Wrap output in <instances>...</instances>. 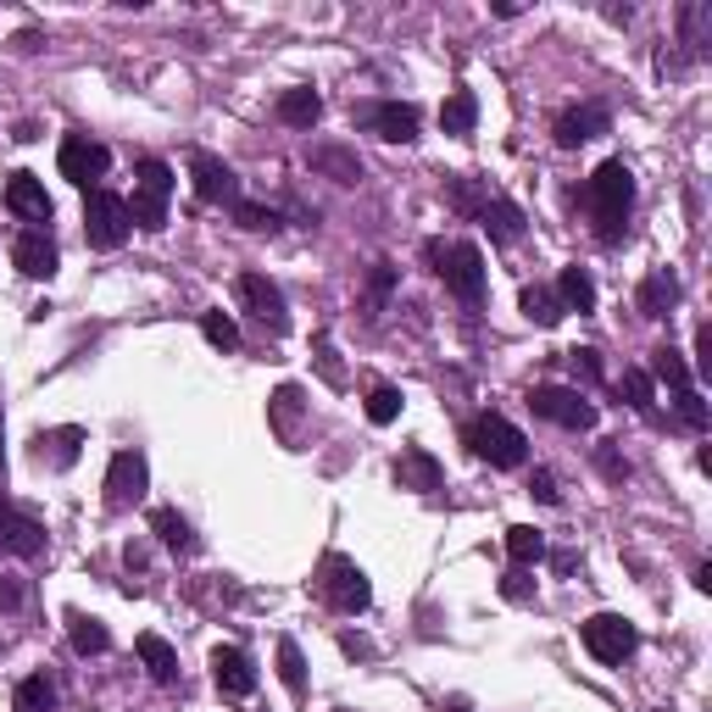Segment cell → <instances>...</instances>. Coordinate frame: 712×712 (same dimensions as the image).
<instances>
[{"mask_svg": "<svg viewBox=\"0 0 712 712\" xmlns=\"http://www.w3.org/2000/svg\"><path fill=\"white\" fill-rule=\"evenodd\" d=\"M57 167H62V179H68V184H79V190H101V179L112 173V151H106L101 140H90V134H68V140H62V151H57Z\"/></svg>", "mask_w": 712, "mask_h": 712, "instance_id": "7", "label": "cell"}, {"mask_svg": "<svg viewBox=\"0 0 712 712\" xmlns=\"http://www.w3.org/2000/svg\"><path fill=\"white\" fill-rule=\"evenodd\" d=\"M529 496H535L540 507H557V501H562V490H557V479H551L546 468H535V474H529Z\"/></svg>", "mask_w": 712, "mask_h": 712, "instance_id": "44", "label": "cell"}, {"mask_svg": "<svg viewBox=\"0 0 712 712\" xmlns=\"http://www.w3.org/2000/svg\"><path fill=\"white\" fill-rule=\"evenodd\" d=\"M573 562H579L573 551H557V557H551V568H557V573H573Z\"/></svg>", "mask_w": 712, "mask_h": 712, "instance_id": "50", "label": "cell"}, {"mask_svg": "<svg viewBox=\"0 0 712 712\" xmlns=\"http://www.w3.org/2000/svg\"><path fill=\"white\" fill-rule=\"evenodd\" d=\"M479 223L490 228L496 245H518V240H523V206H512V201H501V195L479 206Z\"/></svg>", "mask_w": 712, "mask_h": 712, "instance_id": "24", "label": "cell"}, {"mask_svg": "<svg viewBox=\"0 0 712 712\" xmlns=\"http://www.w3.org/2000/svg\"><path fill=\"white\" fill-rule=\"evenodd\" d=\"M462 446H468L479 462H490V468H523V457H529V435H523L518 424L496 418V413L474 418V424L462 429Z\"/></svg>", "mask_w": 712, "mask_h": 712, "instance_id": "3", "label": "cell"}, {"mask_svg": "<svg viewBox=\"0 0 712 712\" xmlns=\"http://www.w3.org/2000/svg\"><path fill=\"white\" fill-rule=\"evenodd\" d=\"M568 368H573V379H584V385H601V356H596L590 345L568 350Z\"/></svg>", "mask_w": 712, "mask_h": 712, "instance_id": "42", "label": "cell"}, {"mask_svg": "<svg viewBox=\"0 0 712 712\" xmlns=\"http://www.w3.org/2000/svg\"><path fill=\"white\" fill-rule=\"evenodd\" d=\"M507 557H512L518 568H535V562H546V535H540V529H529V523L507 529Z\"/></svg>", "mask_w": 712, "mask_h": 712, "instance_id": "36", "label": "cell"}, {"mask_svg": "<svg viewBox=\"0 0 712 712\" xmlns=\"http://www.w3.org/2000/svg\"><path fill=\"white\" fill-rule=\"evenodd\" d=\"M440 129H446L451 140H468V134L479 129V101H474V90L446 95V106H440Z\"/></svg>", "mask_w": 712, "mask_h": 712, "instance_id": "28", "label": "cell"}, {"mask_svg": "<svg viewBox=\"0 0 712 712\" xmlns=\"http://www.w3.org/2000/svg\"><path fill=\"white\" fill-rule=\"evenodd\" d=\"M618 390H623V401H629L640 418H657V385H651V374H645V368H623Z\"/></svg>", "mask_w": 712, "mask_h": 712, "instance_id": "34", "label": "cell"}, {"mask_svg": "<svg viewBox=\"0 0 712 712\" xmlns=\"http://www.w3.org/2000/svg\"><path fill=\"white\" fill-rule=\"evenodd\" d=\"M584 206H590V217H596V240H601V245H618L623 228H629V212H634V173H629L618 156L601 162V167L590 173V184H584Z\"/></svg>", "mask_w": 712, "mask_h": 712, "instance_id": "1", "label": "cell"}, {"mask_svg": "<svg viewBox=\"0 0 712 712\" xmlns=\"http://www.w3.org/2000/svg\"><path fill=\"white\" fill-rule=\"evenodd\" d=\"M234 295H240V306L278 339V334H289V306H284V289L273 284V278H262V273H240L234 278Z\"/></svg>", "mask_w": 712, "mask_h": 712, "instance_id": "9", "label": "cell"}, {"mask_svg": "<svg viewBox=\"0 0 712 712\" xmlns=\"http://www.w3.org/2000/svg\"><path fill=\"white\" fill-rule=\"evenodd\" d=\"M190 184H195V201L201 206H234L240 201V179L223 156L212 151H190Z\"/></svg>", "mask_w": 712, "mask_h": 712, "instance_id": "12", "label": "cell"}, {"mask_svg": "<svg viewBox=\"0 0 712 712\" xmlns=\"http://www.w3.org/2000/svg\"><path fill=\"white\" fill-rule=\"evenodd\" d=\"M350 118H356V129H368V134H379L390 145H413L418 140V106H407V101H363Z\"/></svg>", "mask_w": 712, "mask_h": 712, "instance_id": "11", "label": "cell"}, {"mask_svg": "<svg viewBox=\"0 0 712 712\" xmlns=\"http://www.w3.org/2000/svg\"><path fill=\"white\" fill-rule=\"evenodd\" d=\"M446 712H468V706H462V701H451V706H446Z\"/></svg>", "mask_w": 712, "mask_h": 712, "instance_id": "52", "label": "cell"}, {"mask_svg": "<svg viewBox=\"0 0 712 712\" xmlns=\"http://www.w3.org/2000/svg\"><path fill=\"white\" fill-rule=\"evenodd\" d=\"M7 212L18 223H29V228H45L57 217V206H51V195H45V184L34 173H12L7 179Z\"/></svg>", "mask_w": 712, "mask_h": 712, "instance_id": "14", "label": "cell"}, {"mask_svg": "<svg viewBox=\"0 0 712 712\" xmlns=\"http://www.w3.org/2000/svg\"><path fill=\"white\" fill-rule=\"evenodd\" d=\"M607 129H612V112H607L601 101H584V106H568L551 134H557L562 151H579L584 140H596V134H607Z\"/></svg>", "mask_w": 712, "mask_h": 712, "instance_id": "15", "label": "cell"}, {"mask_svg": "<svg viewBox=\"0 0 712 712\" xmlns=\"http://www.w3.org/2000/svg\"><path fill=\"white\" fill-rule=\"evenodd\" d=\"M134 651H140V662H145V673H151L156 684H179V651H173L162 634H140Z\"/></svg>", "mask_w": 712, "mask_h": 712, "instance_id": "26", "label": "cell"}, {"mask_svg": "<svg viewBox=\"0 0 712 712\" xmlns=\"http://www.w3.org/2000/svg\"><path fill=\"white\" fill-rule=\"evenodd\" d=\"M306 162L334 184H363V162H356V151H345V145H312Z\"/></svg>", "mask_w": 712, "mask_h": 712, "instance_id": "23", "label": "cell"}, {"mask_svg": "<svg viewBox=\"0 0 712 712\" xmlns=\"http://www.w3.org/2000/svg\"><path fill=\"white\" fill-rule=\"evenodd\" d=\"M557 301H562V312H596V278L584 267H562Z\"/></svg>", "mask_w": 712, "mask_h": 712, "instance_id": "30", "label": "cell"}, {"mask_svg": "<svg viewBox=\"0 0 712 712\" xmlns=\"http://www.w3.org/2000/svg\"><path fill=\"white\" fill-rule=\"evenodd\" d=\"M396 418H401V390H396V385H374V390H368V424L385 429V424H396Z\"/></svg>", "mask_w": 712, "mask_h": 712, "instance_id": "40", "label": "cell"}, {"mask_svg": "<svg viewBox=\"0 0 712 712\" xmlns=\"http://www.w3.org/2000/svg\"><path fill=\"white\" fill-rule=\"evenodd\" d=\"M424 256L435 262V273L446 278V289H451L457 301H468V306H479V301H485L490 273H485V256H479V245H474V240H457V245L429 240V245H424Z\"/></svg>", "mask_w": 712, "mask_h": 712, "instance_id": "2", "label": "cell"}, {"mask_svg": "<svg viewBox=\"0 0 712 712\" xmlns=\"http://www.w3.org/2000/svg\"><path fill=\"white\" fill-rule=\"evenodd\" d=\"M390 295H396V267L390 262H374V273H368V317H379Z\"/></svg>", "mask_w": 712, "mask_h": 712, "instance_id": "41", "label": "cell"}, {"mask_svg": "<svg viewBox=\"0 0 712 712\" xmlns=\"http://www.w3.org/2000/svg\"><path fill=\"white\" fill-rule=\"evenodd\" d=\"M651 379H662L673 396L695 390V379H690V363H684V350H673V345H657V350H651Z\"/></svg>", "mask_w": 712, "mask_h": 712, "instance_id": "27", "label": "cell"}, {"mask_svg": "<svg viewBox=\"0 0 712 712\" xmlns=\"http://www.w3.org/2000/svg\"><path fill=\"white\" fill-rule=\"evenodd\" d=\"M212 679H217V690L234 695V701H245V695L256 690V668H251V657H245L240 645H217V651H212Z\"/></svg>", "mask_w": 712, "mask_h": 712, "instance_id": "17", "label": "cell"}, {"mask_svg": "<svg viewBox=\"0 0 712 712\" xmlns=\"http://www.w3.org/2000/svg\"><path fill=\"white\" fill-rule=\"evenodd\" d=\"M145 490H151L145 457H140V451H118L112 468H106V507H112V512H129V507L145 501Z\"/></svg>", "mask_w": 712, "mask_h": 712, "instance_id": "13", "label": "cell"}, {"mask_svg": "<svg viewBox=\"0 0 712 712\" xmlns=\"http://www.w3.org/2000/svg\"><path fill=\"white\" fill-rule=\"evenodd\" d=\"M317 590H323V601H328L334 612H368V601H374L368 573L356 568L350 557H339V551H328V557H323V568H317Z\"/></svg>", "mask_w": 712, "mask_h": 712, "instance_id": "5", "label": "cell"}, {"mask_svg": "<svg viewBox=\"0 0 712 712\" xmlns=\"http://www.w3.org/2000/svg\"><path fill=\"white\" fill-rule=\"evenodd\" d=\"M695 374H712V328H695Z\"/></svg>", "mask_w": 712, "mask_h": 712, "instance_id": "46", "label": "cell"}, {"mask_svg": "<svg viewBox=\"0 0 712 712\" xmlns=\"http://www.w3.org/2000/svg\"><path fill=\"white\" fill-rule=\"evenodd\" d=\"M529 407H535L546 424H557V429H573V435L596 429V401H584V396L568 390V385H535V390H529Z\"/></svg>", "mask_w": 712, "mask_h": 712, "instance_id": "8", "label": "cell"}, {"mask_svg": "<svg viewBox=\"0 0 712 712\" xmlns=\"http://www.w3.org/2000/svg\"><path fill=\"white\" fill-rule=\"evenodd\" d=\"M201 334L217 345V350H240V323L217 306V312H201Z\"/></svg>", "mask_w": 712, "mask_h": 712, "instance_id": "38", "label": "cell"}, {"mask_svg": "<svg viewBox=\"0 0 712 712\" xmlns=\"http://www.w3.org/2000/svg\"><path fill=\"white\" fill-rule=\"evenodd\" d=\"M601 474H607V479H623V474H629V462H623L618 451H601Z\"/></svg>", "mask_w": 712, "mask_h": 712, "instance_id": "49", "label": "cell"}, {"mask_svg": "<svg viewBox=\"0 0 712 712\" xmlns=\"http://www.w3.org/2000/svg\"><path fill=\"white\" fill-rule=\"evenodd\" d=\"M151 529L162 535V546H167V551H184V557H190V551L201 546V540H195V529H190L173 507H156V512H151Z\"/></svg>", "mask_w": 712, "mask_h": 712, "instance_id": "31", "label": "cell"}, {"mask_svg": "<svg viewBox=\"0 0 712 712\" xmlns=\"http://www.w3.org/2000/svg\"><path fill=\"white\" fill-rule=\"evenodd\" d=\"M317 374H323L334 390H345V368L334 363V345H328V339H317Z\"/></svg>", "mask_w": 712, "mask_h": 712, "instance_id": "45", "label": "cell"}, {"mask_svg": "<svg viewBox=\"0 0 712 712\" xmlns=\"http://www.w3.org/2000/svg\"><path fill=\"white\" fill-rule=\"evenodd\" d=\"M228 212H234V223H240L245 234H278V212L262 206V201H234Z\"/></svg>", "mask_w": 712, "mask_h": 712, "instance_id": "37", "label": "cell"}, {"mask_svg": "<svg viewBox=\"0 0 712 712\" xmlns=\"http://www.w3.org/2000/svg\"><path fill=\"white\" fill-rule=\"evenodd\" d=\"M278 679L289 684V695H306V657L295 640H278Z\"/></svg>", "mask_w": 712, "mask_h": 712, "instance_id": "39", "label": "cell"}, {"mask_svg": "<svg viewBox=\"0 0 712 712\" xmlns=\"http://www.w3.org/2000/svg\"><path fill=\"white\" fill-rule=\"evenodd\" d=\"M0 551H12V557H40L45 551V529L29 518V512H7V523H0Z\"/></svg>", "mask_w": 712, "mask_h": 712, "instance_id": "22", "label": "cell"}, {"mask_svg": "<svg viewBox=\"0 0 712 712\" xmlns=\"http://www.w3.org/2000/svg\"><path fill=\"white\" fill-rule=\"evenodd\" d=\"M12 262H18L23 278H51V273H57V245H51V234H45V228H23V234L12 240Z\"/></svg>", "mask_w": 712, "mask_h": 712, "instance_id": "18", "label": "cell"}, {"mask_svg": "<svg viewBox=\"0 0 712 712\" xmlns=\"http://www.w3.org/2000/svg\"><path fill=\"white\" fill-rule=\"evenodd\" d=\"M301 418H306V390L301 385H278L267 401V424L278 435V446H301Z\"/></svg>", "mask_w": 712, "mask_h": 712, "instance_id": "16", "label": "cell"}, {"mask_svg": "<svg viewBox=\"0 0 712 712\" xmlns=\"http://www.w3.org/2000/svg\"><path fill=\"white\" fill-rule=\"evenodd\" d=\"M79 446H84V429H51V435H40V440H34V462H40V468L68 474V468L79 462Z\"/></svg>", "mask_w": 712, "mask_h": 712, "instance_id": "21", "label": "cell"}, {"mask_svg": "<svg viewBox=\"0 0 712 712\" xmlns=\"http://www.w3.org/2000/svg\"><path fill=\"white\" fill-rule=\"evenodd\" d=\"M673 301H679V278H673L668 267L645 273V278H640V289H634L640 317H668V312H673Z\"/></svg>", "mask_w": 712, "mask_h": 712, "instance_id": "20", "label": "cell"}, {"mask_svg": "<svg viewBox=\"0 0 712 712\" xmlns=\"http://www.w3.org/2000/svg\"><path fill=\"white\" fill-rule=\"evenodd\" d=\"M12 712H57V684L45 673H29L18 690H12Z\"/></svg>", "mask_w": 712, "mask_h": 712, "instance_id": "32", "label": "cell"}, {"mask_svg": "<svg viewBox=\"0 0 712 712\" xmlns=\"http://www.w3.org/2000/svg\"><path fill=\"white\" fill-rule=\"evenodd\" d=\"M23 607V584L18 579H0V612H18Z\"/></svg>", "mask_w": 712, "mask_h": 712, "instance_id": "48", "label": "cell"}, {"mask_svg": "<svg viewBox=\"0 0 712 712\" xmlns=\"http://www.w3.org/2000/svg\"><path fill=\"white\" fill-rule=\"evenodd\" d=\"M579 634H584V651H590L596 662H623V657H634V645H640V634H634V623H629L623 612H596V618L579 623Z\"/></svg>", "mask_w": 712, "mask_h": 712, "instance_id": "10", "label": "cell"}, {"mask_svg": "<svg viewBox=\"0 0 712 712\" xmlns=\"http://www.w3.org/2000/svg\"><path fill=\"white\" fill-rule=\"evenodd\" d=\"M523 317H529V323H540V328H557V323H562V301H557V289L529 284V289H523Z\"/></svg>", "mask_w": 712, "mask_h": 712, "instance_id": "35", "label": "cell"}, {"mask_svg": "<svg viewBox=\"0 0 712 712\" xmlns=\"http://www.w3.org/2000/svg\"><path fill=\"white\" fill-rule=\"evenodd\" d=\"M129 234H134L129 201L112 195V190H90L84 195V240H90V251H118Z\"/></svg>", "mask_w": 712, "mask_h": 712, "instance_id": "6", "label": "cell"}, {"mask_svg": "<svg viewBox=\"0 0 712 712\" xmlns=\"http://www.w3.org/2000/svg\"><path fill=\"white\" fill-rule=\"evenodd\" d=\"M7 512H12V501H7V490H0V523H7Z\"/></svg>", "mask_w": 712, "mask_h": 712, "instance_id": "51", "label": "cell"}, {"mask_svg": "<svg viewBox=\"0 0 712 712\" xmlns=\"http://www.w3.org/2000/svg\"><path fill=\"white\" fill-rule=\"evenodd\" d=\"M68 640H73L79 657H106L112 651V629L90 612H68Z\"/></svg>", "mask_w": 712, "mask_h": 712, "instance_id": "25", "label": "cell"}, {"mask_svg": "<svg viewBox=\"0 0 712 712\" xmlns=\"http://www.w3.org/2000/svg\"><path fill=\"white\" fill-rule=\"evenodd\" d=\"M673 413H679L690 429H706V401H701V390H684V396H673Z\"/></svg>", "mask_w": 712, "mask_h": 712, "instance_id": "43", "label": "cell"}, {"mask_svg": "<svg viewBox=\"0 0 712 712\" xmlns=\"http://www.w3.org/2000/svg\"><path fill=\"white\" fill-rule=\"evenodd\" d=\"M0 468H7V457H0Z\"/></svg>", "mask_w": 712, "mask_h": 712, "instance_id": "53", "label": "cell"}, {"mask_svg": "<svg viewBox=\"0 0 712 712\" xmlns=\"http://www.w3.org/2000/svg\"><path fill=\"white\" fill-rule=\"evenodd\" d=\"M317 118H323V95H317V90H284V95H278V123L312 129Z\"/></svg>", "mask_w": 712, "mask_h": 712, "instance_id": "29", "label": "cell"}, {"mask_svg": "<svg viewBox=\"0 0 712 712\" xmlns=\"http://www.w3.org/2000/svg\"><path fill=\"white\" fill-rule=\"evenodd\" d=\"M679 29H684V45H690V57H706V45H712V7H701V0H690V7H679Z\"/></svg>", "mask_w": 712, "mask_h": 712, "instance_id": "33", "label": "cell"}, {"mask_svg": "<svg viewBox=\"0 0 712 712\" xmlns=\"http://www.w3.org/2000/svg\"><path fill=\"white\" fill-rule=\"evenodd\" d=\"M167 201H173V167L167 162H156V156H145L140 167H134V201H129V217L140 223V228H167Z\"/></svg>", "mask_w": 712, "mask_h": 712, "instance_id": "4", "label": "cell"}, {"mask_svg": "<svg viewBox=\"0 0 712 712\" xmlns=\"http://www.w3.org/2000/svg\"><path fill=\"white\" fill-rule=\"evenodd\" d=\"M501 596H507V601H529V596H535V584H529L523 573H507V579H501Z\"/></svg>", "mask_w": 712, "mask_h": 712, "instance_id": "47", "label": "cell"}, {"mask_svg": "<svg viewBox=\"0 0 712 712\" xmlns=\"http://www.w3.org/2000/svg\"><path fill=\"white\" fill-rule=\"evenodd\" d=\"M396 485H401V490L429 496V490H440V485H446V468H440V457H435V451L413 446V451H401V457H396Z\"/></svg>", "mask_w": 712, "mask_h": 712, "instance_id": "19", "label": "cell"}]
</instances>
